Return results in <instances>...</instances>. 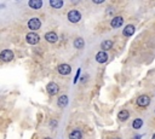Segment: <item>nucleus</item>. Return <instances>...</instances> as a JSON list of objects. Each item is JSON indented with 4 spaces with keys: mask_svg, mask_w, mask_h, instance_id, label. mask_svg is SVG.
Returning <instances> with one entry per match:
<instances>
[{
    "mask_svg": "<svg viewBox=\"0 0 155 139\" xmlns=\"http://www.w3.org/2000/svg\"><path fill=\"white\" fill-rule=\"evenodd\" d=\"M128 117H130V112H128L127 110H121L119 112V115H118V119L120 121H126Z\"/></svg>",
    "mask_w": 155,
    "mask_h": 139,
    "instance_id": "16",
    "label": "nucleus"
},
{
    "mask_svg": "<svg viewBox=\"0 0 155 139\" xmlns=\"http://www.w3.org/2000/svg\"><path fill=\"white\" fill-rule=\"evenodd\" d=\"M150 104V98L146 94L143 96H139L138 99H137V105L138 107H142V108H147L148 105Z\"/></svg>",
    "mask_w": 155,
    "mask_h": 139,
    "instance_id": "3",
    "label": "nucleus"
},
{
    "mask_svg": "<svg viewBox=\"0 0 155 139\" xmlns=\"http://www.w3.org/2000/svg\"><path fill=\"white\" fill-rule=\"evenodd\" d=\"M84 45H85V42H84V40L81 39V37H78V39H75L74 40V47L75 48H83L84 47Z\"/></svg>",
    "mask_w": 155,
    "mask_h": 139,
    "instance_id": "18",
    "label": "nucleus"
},
{
    "mask_svg": "<svg viewBox=\"0 0 155 139\" xmlns=\"http://www.w3.org/2000/svg\"><path fill=\"white\" fill-rule=\"evenodd\" d=\"M57 70L62 75H69L72 73V68H70L69 64H59L58 68H57Z\"/></svg>",
    "mask_w": 155,
    "mask_h": 139,
    "instance_id": "7",
    "label": "nucleus"
},
{
    "mask_svg": "<svg viewBox=\"0 0 155 139\" xmlns=\"http://www.w3.org/2000/svg\"><path fill=\"white\" fill-rule=\"evenodd\" d=\"M45 39H46V41L54 44V42H56L58 40V35L55 32H49V33L45 34Z\"/></svg>",
    "mask_w": 155,
    "mask_h": 139,
    "instance_id": "9",
    "label": "nucleus"
},
{
    "mask_svg": "<svg viewBox=\"0 0 155 139\" xmlns=\"http://www.w3.org/2000/svg\"><path fill=\"white\" fill-rule=\"evenodd\" d=\"M44 139H51V138H44Z\"/></svg>",
    "mask_w": 155,
    "mask_h": 139,
    "instance_id": "24",
    "label": "nucleus"
},
{
    "mask_svg": "<svg viewBox=\"0 0 155 139\" xmlns=\"http://www.w3.org/2000/svg\"><path fill=\"white\" fill-rule=\"evenodd\" d=\"M28 5H29V7H32V9L39 10V9L43 6V1H41V0H29Z\"/></svg>",
    "mask_w": 155,
    "mask_h": 139,
    "instance_id": "13",
    "label": "nucleus"
},
{
    "mask_svg": "<svg viewBox=\"0 0 155 139\" xmlns=\"http://www.w3.org/2000/svg\"><path fill=\"white\" fill-rule=\"evenodd\" d=\"M122 24H124V18L120 17V16L114 17V18L112 19V22H110V26H112L113 28H120Z\"/></svg>",
    "mask_w": 155,
    "mask_h": 139,
    "instance_id": "8",
    "label": "nucleus"
},
{
    "mask_svg": "<svg viewBox=\"0 0 155 139\" xmlns=\"http://www.w3.org/2000/svg\"><path fill=\"white\" fill-rule=\"evenodd\" d=\"M28 27H29V29H32V30H38L39 28L41 27V21L39 19V18H36V17H34V18L29 19Z\"/></svg>",
    "mask_w": 155,
    "mask_h": 139,
    "instance_id": "4",
    "label": "nucleus"
},
{
    "mask_svg": "<svg viewBox=\"0 0 155 139\" xmlns=\"http://www.w3.org/2000/svg\"><path fill=\"white\" fill-rule=\"evenodd\" d=\"M68 102H69V99H68V96L63 94V96L58 97L57 104H58V107H61V108H64V107H67V105H68Z\"/></svg>",
    "mask_w": 155,
    "mask_h": 139,
    "instance_id": "12",
    "label": "nucleus"
},
{
    "mask_svg": "<svg viewBox=\"0 0 155 139\" xmlns=\"http://www.w3.org/2000/svg\"><path fill=\"white\" fill-rule=\"evenodd\" d=\"M93 3H95V4H102L103 0H93Z\"/></svg>",
    "mask_w": 155,
    "mask_h": 139,
    "instance_id": "21",
    "label": "nucleus"
},
{
    "mask_svg": "<svg viewBox=\"0 0 155 139\" xmlns=\"http://www.w3.org/2000/svg\"><path fill=\"white\" fill-rule=\"evenodd\" d=\"M81 138H83V133L79 130H74L69 134V139H81Z\"/></svg>",
    "mask_w": 155,
    "mask_h": 139,
    "instance_id": "15",
    "label": "nucleus"
},
{
    "mask_svg": "<svg viewBox=\"0 0 155 139\" xmlns=\"http://www.w3.org/2000/svg\"><path fill=\"white\" fill-rule=\"evenodd\" d=\"M50 5L52 6L54 9H61L63 6V1H62V0H51Z\"/></svg>",
    "mask_w": 155,
    "mask_h": 139,
    "instance_id": "17",
    "label": "nucleus"
},
{
    "mask_svg": "<svg viewBox=\"0 0 155 139\" xmlns=\"http://www.w3.org/2000/svg\"><path fill=\"white\" fill-rule=\"evenodd\" d=\"M0 57H1V59L4 62H10V60L14 59V52L10 51V50H4L1 52V55H0Z\"/></svg>",
    "mask_w": 155,
    "mask_h": 139,
    "instance_id": "6",
    "label": "nucleus"
},
{
    "mask_svg": "<svg viewBox=\"0 0 155 139\" xmlns=\"http://www.w3.org/2000/svg\"><path fill=\"white\" fill-rule=\"evenodd\" d=\"M79 75H80V69H78V73H76V75H75V79H74V84H76V82H78V79H79Z\"/></svg>",
    "mask_w": 155,
    "mask_h": 139,
    "instance_id": "20",
    "label": "nucleus"
},
{
    "mask_svg": "<svg viewBox=\"0 0 155 139\" xmlns=\"http://www.w3.org/2000/svg\"><path fill=\"white\" fill-rule=\"evenodd\" d=\"M142 126H143V121H142L141 119H136V120L132 122V127H133L135 130H139Z\"/></svg>",
    "mask_w": 155,
    "mask_h": 139,
    "instance_id": "19",
    "label": "nucleus"
},
{
    "mask_svg": "<svg viewBox=\"0 0 155 139\" xmlns=\"http://www.w3.org/2000/svg\"><path fill=\"white\" fill-rule=\"evenodd\" d=\"M46 90H47V92H49V94H57L58 93V91H59V87H58V85L57 84H55V82H50L47 86H46Z\"/></svg>",
    "mask_w": 155,
    "mask_h": 139,
    "instance_id": "5",
    "label": "nucleus"
},
{
    "mask_svg": "<svg viewBox=\"0 0 155 139\" xmlns=\"http://www.w3.org/2000/svg\"><path fill=\"white\" fill-rule=\"evenodd\" d=\"M25 40L29 45H36L39 41H40V36H39L36 33H28L27 36H25Z\"/></svg>",
    "mask_w": 155,
    "mask_h": 139,
    "instance_id": "2",
    "label": "nucleus"
},
{
    "mask_svg": "<svg viewBox=\"0 0 155 139\" xmlns=\"http://www.w3.org/2000/svg\"><path fill=\"white\" fill-rule=\"evenodd\" d=\"M133 139H141V134H136Z\"/></svg>",
    "mask_w": 155,
    "mask_h": 139,
    "instance_id": "22",
    "label": "nucleus"
},
{
    "mask_svg": "<svg viewBox=\"0 0 155 139\" xmlns=\"http://www.w3.org/2000/svg\"><path fill=\"white\" fill-rule=\"evenodd\" d=\"M96 60L98 62V63H106L107 60H108V55H107V52H104V51H101V52H98L97 55H96Z\"/></svg>",
    "mask_w": 155,
    "mask_h": 139,
    "instance_id": "10",
    "label": "nucleus"
},
{
    "mask_svg": "<svg viewBox=\"0 0 155 139\" xmlns=\"http://www.w3.org/2000/svg\"><path fill=\"white\" fill-rule=\"evenodd\" d=\"M113 47V41L112 40H104L102 44H101V48H102V51H108V50H110Z\"/></svg>",
    "mask_w": 155,
    "mask_h": 139,
    "instance_id": "14",
    "label": "nucleus"
},
{
    "mask_svg": "<svg viewBox=\"0 0 155 139\" xmlns=\"http://www.w3.org/2000/svg\"><path fill=\"white\" fill-rule=\"evenodd\" d=\"M151 139H155V133L153 134V137H151Z\"/></svg>",
    "mask_w": 155,
    "mask_h": 139,
    "instance_id": "23",
    "label": "nucleus"
},
{
    "mask_svg": "<svg viewBox=\"0 0 155 139\" xmlns=\"http://www.w3.org/2000/svg\"><path fill=\"white\" fill-rule=\"evenodd\" d=\"M135 30H136V28H135L133 24H127V26L125 27V29L122 30V34L125 36H131V35H133Z\"/></svg>",
    "mask_w": 155,
    "mask_h": 139,
    "instance_id": "11",
    "label": "nucleus"
},
{
    "mask_svg": "<svg viewBox=\"0 0 155 139\" xmlns=\"http://www.w3.org/2000/svg\"><path fill=\"white\" fill-rule=\"evenodd\" d=\"M68 19L72 23H78L81 19V14L78 10H72L68 12Z\"/></svg>",
    "mask_w": 155,
    "mask_h": 139,
    "instance_id": "1",
    "label": "nucleus"
}]
</instances>
